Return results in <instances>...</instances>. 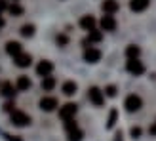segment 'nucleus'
Wrapping results in <instances>:
<instances>
[{
    "label": "nucleus",
    "mask_w": 156,
    "mask_h": 141,
    "mask_svg": "<svg viewBox=\"0 0 156 141\" xmlns=\"http://www.w3.org/2000/svg\"><path fill=\"white\" fill-rule=\"evenodd\" d=\"M10 120H12L13 126L23 128V126H27V124H30V116H29L27 113L19 111V109H13V111L10 113Z\"/></svg>",
    "instance_id": "f257e3e1"
},
{
    "label": "nucleus",
    "mask_w": 156,
    "mask_h": 141,
    "mask_svg": "<svg viewBox=\"0 0 156 141\" xmlns=\"http://www.w3.org/2000/svg\"><path fill=\"white\" fill-rule=\"evenodd\" d=\"M124 107H126L128 113H137L139 109L143 107V99L137 96V93H129V96L126 97V101H124Z\"/></svg>",
    "instance_id": "f03ea898"
},
{
    "label": "nucleus",
    "mask_w": 156,
    "mask_h": 141,
    "mask_svg": "<svg viewBox=\"0 0 156 141\" xmlns=\"http://www.w3.org/2000/svg\"><path fill=\"white\" fill-rule=\"evenodd\" d=\"M88 99H90L95 107H103V105H105V93L101 92L99 88H95V86L88 90Z\"/></svg>",
    "instance_id": "7ed1b4c3"
},
{
    "label": "nucleus",
    "mask_w": 156,
    "mask_h": 141,
    "mask_svg": "<svg viewBox=\"0 0 156 141\" xmlns=\"http://www.w3.org/2000/svg\"><path fill=\"white\" fill-rule=\"evenodd\" d=\"M76 111H78V105L76 103H65L63 107L59 109V118L61 120H71V118H74Z\"/></svg>",
    "instance_id": "20e7f679"
},
{
    "label": "nucleus",
    "mask_w": 156,
    "mask_h": 141,
    "mask_svg": "<svg viewBox=\"0 0 156 141\" xmlns=\"http://www.w3.org/2000/svg\"><path fill=\"white\" fill-rule=\"evenodd\" d=\"M126 69H128V73L135 74V76H141V74L145 73V65H143V61H139L137 57H135V59H128Z\"/></svg>",
    "instance_id": "39448f33"
},
{
    "label": "nucleus",
    "mask_w": 156,
    "mask_h": 141,
    "mask_svg": "<svg viewBox=\"0 0 156 141\" xmlns=\"http://www.w3.org/2000/svg\"><path fill=\"white\" fill-rule=\"evenodd\" d=\"M57 105H59V101H57V97H53V96H44L40 99V109H42V111H46V113L53 111Z\"/></svg>",
    "instance_id": "423d86ee"
},
{
    "label": "nucleus",
    "mask_w": 156,
    "mask_h": 141,
    "mask_svg": "<svg viewBox=\"0 0 156 141\" xmlns=\"http://www.w3.org/2000/svg\"><path fill=\"white\" fill-rule=\"evenodd\" d=\"M101 29L103 31H114L116 29V19H114L112 13H105L101 17Z\"/></svg>",
    "instance_id": "0eeeda50"
},
{
    "label": "nucleus",
    "mask_w": 156,
    "mask_h": 141,
    "mask_svg": "<svg viewBox=\"0 0 156 141\" xmlns=\"http://www.w3.org/2000/svg\"><path fill=\"white\" fill-rule=\"evenodd\" d=\"M51 70H53V63L51 61H40V63L36 65V73H38V76H48V74H51Z\"/></svg>",
    "instance_id": "6e6552de"
},
{
    "label": "nucleus",
    "mask_w": 156,
    "mask_h": 141,
    "mask_svg": "<svg viewBox=\"0 0 156 141\" xmlns=\"http://www.w3.org/2000/svg\"><path fill=\"white\" fill-rule=\"evenodd\" d=\"M13 61H15V65H17V67L25 69V67H29L30 63H33V57H30V53H25V52H21L19 56H15V57H13Z\"/></svg>",
    "instance_id": "1a4fd4ad"
},
{
    "label": "nucleus",
    "mask_w": 156,
    "mask_h": 141,
    "mask_svg": "<svg viewBox=\"0 0 156 141\" xmlns=\"http://www.w3.org/2000/svg\"><path fill=\"white\" fill-rule=\"evenodd\" d=\"M84 59L88 61V63H97V61L101 59V52L97 48H91L90 46V48L84 52Z\"/></svg>",
    "instance_id": "9d476101"
},
{
    "label": "nucleus",
    "mask_w": 156,
    "mask_h": 141,
    "mask_svg": "<svg viewBox=\"0 0 156 141\" xmlns=\"http://www.w3.org/2000/svg\"><path fill=\"white\" fill-rule=\"evenodd\" d=\"M151 0H129V10L131 12H145L147 8H149Z\"/></svg>",
    "instance_id": "9b49d317"
},
{
    "label": "nucleus",
    "mask_w": 156,
    "mask_h": 141,
    "mask_svg": "<svg viewBox=\"0 0 156 141\" xmlns=\"http://www.w3.org/2000/svg\"><path fill=\"white\" fill-rule=\"evenodd\" d=\"M6 52L10 53L12 57H15V56H19V53L23 52V46H21V42H17V40H10L6 44Z\"/></svg>",
    "instance_id": "f8f14e48"
},
{
    "label": "nucleus",
    "mask_w": 156,
    "mask_h": 141,
    "mask_svg": "<svg viewBox=\"0 0 156 141\" xmlns=\"http://www.w3.org/2000/svg\"><path fill=\"white\" fill-rule=\"evenodd\" d=\"M30 86H33V82H30L29 76H19L17 82H15V88H17L19 92H27V90H30Z\"/></svg>",
    "instance_id": "ddd939ff"
},
{
    "label": "nucleus",
    "mask_w": 156,
    "mask_h": 141,
    "mask_svg": "<svg viewBox=\"0 0 156 141\" xmlns=\"http://www.w3.org/2000/svg\"><path fill=\"white\" fill-rule=\"evenodd\" d=\"M95 17L93 15H84V17L80 19V27L84 29V31H91V29H95Z\"/></svg>",
    "instance_id": "4468645a"
},
{
    "label": "nucleus",
    "mask_w": 156,
    "mask_h": 141,
    "mask_svg": "<svg viewBox=\"0 0 156 141\" xmlns=\"http://www.w3.org/2000/svg\"><path fill=\"white\" fill-rule=\"evenodd\" d=\"M101 8H103L105 13H114V12H118V2L116 0H103Z\"/></svg>",
    "instance_id": "2eb2a0df"
},
{
    "label": "nucleus",
    "mask_w": 156,
    "mask_h": 141,
    "mask_svg": "<svg viewBox=\"0 0 156 141\" xmlns=\"http://www.w3.org/2000/svg\"><path fill=\"white\" fill-rule=\"evenodd\" d=\"M76 90H78V86H76V82H73V80H67L65 84H63V88H61V92L65 93V96H74L76 93Z\"/></svg>",
    "instance_id": "dca6fc26"
},
{
    "label": "nucleus",
    "mask_w": 156,
    "mask_h": 141,
    "mask_svg": "<svg viewBox=\"0 0 156 141\" xmlns=\"http://www.w3.org/2000/svg\"><path fill=\"white\" fill-rule=\"evenodd\" d=\"M15 90H17V88H15L12 82H4L2 84V92H0V93H2L4 97H13L15 96Z\"/></svg>",
    "instance_id": "f3484780"
},
{
    "label": "nucleus",
    "mask_w": 156,
    "mask_h": 141,
    "mask_svg": "<svg viewBox=\"0 0 156 141\" xmlns=\"http://www.w3.org/2000/svg\"><path fill=\"white\" fill-rule=\"evenodd\" d=\"M53 88H55V78H53V76H44L42 78V90L44 92H51Z\"/></svg>",
    "instance_id": "a211bd4d"
},
{
    "label": "nucleus",
    "mask_w": 156,
    "mask_h": 141,
    "mask_svg": "<svg viewBox=\"0 0 156 141\" xmlns=\"http://www.w3.org/2000/svg\"><path fill=\"white\" fill-rule=\"evenodd\" d=\"M88 40L90 42H101L103 40V33H101V31H97V29H91V31H88Z\"/></svg>",
    "instance_id": "6ab92c4d"
},
{
    "label": "nucleus",
    "mask_w": 156,
    "mask_h": 141,
    "mask_svg": "<svg viewBox=\"0 0 156 141\" xmlns=\"http://www.w3.org/2000/svg\"><path fill=\"white\" fill-rule=\"evenodd\" d=\"M139 53H141V50H139V46H135V44H131V46H128V48H126V56H128V59H135Z\"/></svg>",
    "instance_id": "aec40b11"
},
{
    "label": "nucleus",
    "mask_w": 156,
    "mask_h": 141,
    "mask_svg": "<svg viewBox=\"0 0 156 141\" xmlns=\"http://www.w3.org/2000/svg\"><path fill=\"white\" fill-rule=\"evenodd\" d=\"M19 33H21V36L30 38V36L34 34V25H30V23H27V25H23V27H21V31H19Z\"/></svg>",
    "instance_id": "412c9836"
},
{
    "label": "nucleus",
    "mask_w": 156,
    "mask_h": 141,
    "mask_svg": "<svg viewBox=\"0 0 156 141\" xmlns=\"http://www.w3.org/2000/svg\"><path fill=\"white\" fill-rule=\"evenodd\" d=\"M8 12H10L13 17H19V15H23V8H21L17 2H13L12 6H8Z\"/></svg>",
    "instance_id": "4be33fe9"
},
{
    "label": "nucleus",
    "mask_w": 156,
    "mask_h": 141,
    "mask_svg": "<svg viewBox=\"0 0 156 141\" xmlns=\"http://www.w3.org/2000/svg\"><path fill=\"white\" fill-rule=\"evenodd\" d=\"M82 132L78 130V128H73V130H69V141H82Z\"/></svg>",
    "instance_id": "5701e85b"
},
{
    "label": "nucleus",
    "mask_w": 156,
    "mask_h": 141,
    "mask_svg": "<svg viewBox=\"0 0 156 141\" xmlns=\"http://www.w3.org/2000/svg\"><path fill=\"white\" fill-rule=\"evenodd\" d=\"M116 118H118V111H116V109H111V113H108V120H107V128H114Z\"/></svg>",
    "instance_id": "b1692460"
},
{
    "label": "nucleus",
    "mask_w": 156,
    "mask_h": 141,
    "mask_svg": "<svg viewBox=\"0 0 156 141\" xmlns=\"http://www.w3.org/2000/svg\"><path fill=\"white\" fill-rule=\"evenodd\" d=\"M129 134H131V137H133V139H137V137H141V134H143V130L139 128V126H133V128L129 130Z\"/></svg>",
    "instance_id": "393cba45"
},
{
    "label": "nucleus",
    "mask_w": 156,
    "mask_h": 141,
    "mask_svg": "<svg viewBox=\"0 0 156 141\" xmlns=\"http://www.w3.org/2000/svg\"><path fill=\"white\" fill-rule=\"evenodd\" d=\"M103 93H107L108 97H114V96H116V86H107Z\"/></svg>",
    "instance_id": "a878e982"
},
{
    "label": "nucleus",
    "mask_w": 156,
    "mask_h": 141,
    "mask_svg": "<svg viewBox=\"0 0 156 141\" xmlns=\"http://www.w3.org/2000/svg\"><path fill=\"white\" fill-rule=\"evenodd\" d=\"M67 42H69V38H67L65 34H59V36H57V44H59V46H65Z\"/></svg>",
    "instance_id": "bb28decb"
},
{
    "label": "nucleus",
    "mask_w": 156,
    "mask_h": 141,
    "mask_svg": "<svg viewBox=\"0 0 156 141\" xmlns=\"http://www.w3.org/2000/svg\"><path fill=\"white\" fill-rule=\"evenodd\" d=\"M4 10H8V2L6 0H0V12H4Z\"/></svg>",
    "instance_id": "cd10ccee"
},
{
    "label": "nucleus",
    "mask_w": 156,
    "mask_h": 141,
    "mask_svg": "<svg viewBox=\"0 0 156 141\" xmlns=\"http://www.w3.org/2000/svg\"><path fill=\"white\" fill-rule=\"evenodd\" d=\"M114 141H124V136H122V132H116V136H114Z\"/></svg>",
    "instance_id": "c85d7f7f"
},
{
    "label": "nucleus",
    "mask_w": 156,
    "mask_h": 141,
    "mask_svg": "<svg viewBox=\"0 0 156 141\" xmlns=\"http://www.w3.org/2000/svg\"><path fill=\"white\" fill-rule=\"evenodd\" d=\"M149 134H151V136H156V122H154L152 126L149 128Z\"/></svg>",
    "instance_id": "c756f323"
},
{
    "label": "nucleus",
    "mask_w": 156,
    "mask_h": 141,
    "mask_svg": "<svg viewBox=\"0 0 156 141\" xmlns=\"http://www.w3.org/2000/svg\"><path fill=\"white\" fill-rule=\"evenodd\" d=\"M4 109H6V111H10V113H12V111H13V103H12V101H10V103H6V105H4Z\"/></svg>",
    "instance_id": "7c9ffc66"
},
{
    "label": "nucleus",
    "mask_w": 156,
    "mask_h": 141,
    "mask_svg": "<svg viewBox=\"0 0 156 141\" xmlns=\"http://www.w3.org/2000/svg\"><path fill=\"white\" fill-rule=\"evenodd\" d=\"M6 25V21H4V17H2V15H0V29H2Z\"/></svg>",
    "instance_id": "2f4dec72"
},
{
    "label": "nucleus",
    "mask_w": 156,
    "mask_h": 141,
    "mask_svg": "<svg viewBox=\"0 0 156 141\" xmlns=\"http://www.w3.org/2000/svg\"><path fill=\"white\" fill-rule=\"evenodd\" d=\"M13 2H17V0H13Z\"/></svg>",
    "instance_id": "473e14b6"
}]
</instances>
